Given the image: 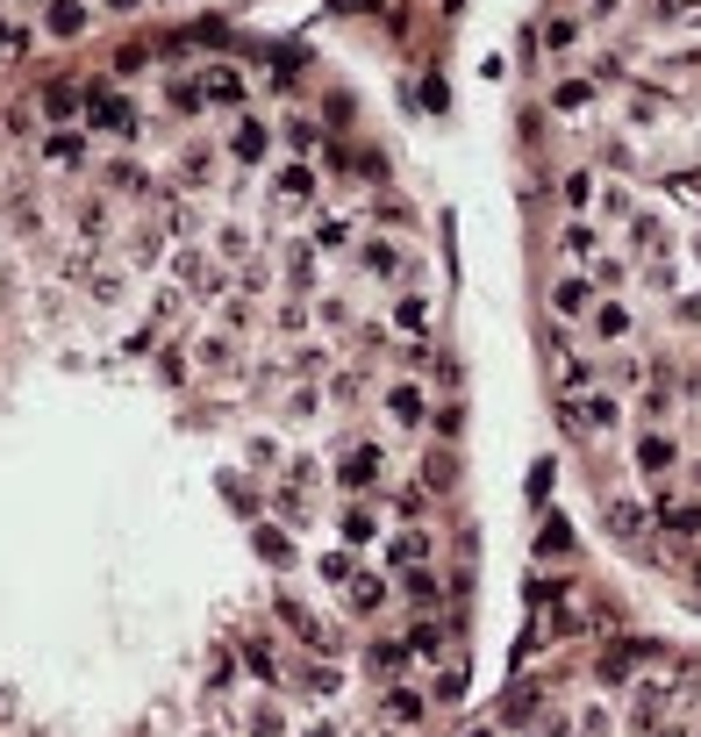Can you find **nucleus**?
Wrapping results in <instances>:
<instances>
[{
    "mask_svg": "<svg viewBox=\"0 0 701 737\" xmlns=\"http://www.w3.org/2000/svg\"><path fill=\"white\" fill-rule=\"evenodd\" d=\"M630 465H637V480H645V487H659V494H666V480L680 473V438H673L666 423L637 430V444H630Z\"/></svg>",
    "mask_w": 701,
    "mask_h": 737,
    "instance_id": "1",
    "label": "nucleus"
}]
</instances>
